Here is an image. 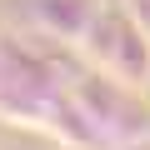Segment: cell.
I'll use <instances>...</instances> for the list:
<instances>
[{
	"label": "cell",
	"instance_id": "obj_1",
	"mask_svg": "<svg viewBox=\"0 0 150 150\" xmlns=\"http://www.w3.org/2000/svg\"><path fill=\"white\" fill-rule=\"evenodd\" d=\"M65 85H70L75 100L85 105V115L100 125L105 150L110 145H130V140H150V110H145V100H140L135 85H125V80H115V75L95 70L90 60H85V70H70Z\"/></svg>",
	"mask_w": 150,
	"mask_h": 150
},
{
	"label": "cell",
	"instance_id": "obj_2",
	"mask_svg": "<svg viewBox=\"0 0 150 150\" xmlns=\"http://www.w3.org/2000/svg\"><path fill=\"white\" fill-rule=\"evenodd\" d=\"M80 55H85L95 70L115 75V80H125V85H135V90L150 85V35L140 30L135 15L125 10V0L100 5V15H95V25H90V35H85Z\"/></svg>",
	"mask_w": 150,
	"mask_h": 150
},
{
	"label": "cell",
	"instance_id": "obj_3",
	"mask_svg": "<svg viewBox=\"0 0 150 150\" xmlns=\"http://www.w3.org/2000/svg\"><path fill=\"white\" fill-rule=\"evenodd\" d=\"M100 5L105 0H30V20L45 40H60L70 50H80L95 15H100Z\"/></svg>",
	"mask_w": 150,
	"mask_h": 150
},
{
	"label": "cell",
	"instance_id": "obj_4",
	"mask_svg": "<svg viewBox=\"0 0 150 150\" xmlns=\"http://www.w3.org/2000/svg\"><path fill=\"white\" fill-rule=\"evenodd\" d=\"M125 10H130V15L140 20V30L150 35V0H125Z\"/></svg>",
	"mask_w": 150,
	"mask_h": 150
},
{
	"label": "cell",
	"instance_id": "obj_5",
	"mask_svg": "<svg viewBox=\"0 0 150 150\" xmlns=\"http://www.w3.org/2000/svg\"><path fill=\"white\" fill-rule=\"evenodd\" d=\"M110 150H150V140H130V145H110Z\"/></svg>",
	"mask_w": 150,
	"mask_h": 150
},
{
	"label": "cell",
	"instance_id": "obj_6",
	"mask_svg": "<svg viewBox=\"0 0 150 150\" xmlns=\"http://www.w3.org/2000/svg\"><path fill=\"white\" fill-rule=\"evenodd\" d=\"M0 70H5V35H0Z\"/></svg>",
	"mask_w": 150,
	"mask_h": 150
}]
</instances>
